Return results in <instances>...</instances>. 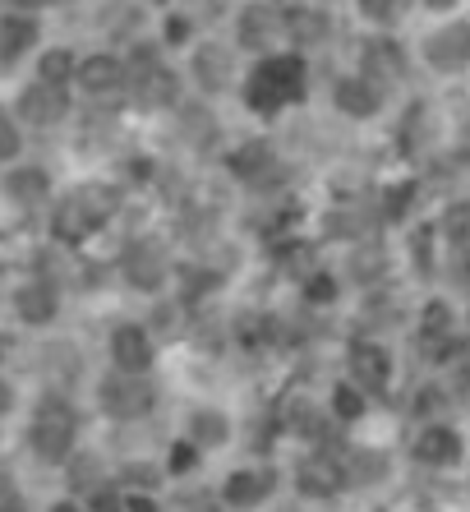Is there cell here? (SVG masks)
<instances>
[{
	"instance_id": "obj_1",
	"label": "cell",
	"mask_w": 470,
	"mask_h": 512,
	"mask_svg": "<svg viewBox=\"0 0 470 512\" xmlns=\"http://www.w3.org/2000/svg\"><path fill=\"white\" fill-rule=\"evenodd\" d=\"M116 213V194L102 190V185H88V190H74L70 199H60L56 217H51V236L60 245H79V240L97 236V231L111 222Z\"/></svg>"
},
{
	"instance_id": "obj_2",
	"label": "cell",
	"mask_w": 470,
	"mask_h": 512,
	"mask_svg": "<svg viewBox=\"0 0 470 512\" xmlns=\"http://www.w3.org/2000/svg\"><path fill=\"white\" fill-rule=\"evenodd\" d=\"M79 439V416L65 397H42L28 425V443L42 462H70V448Z\"/></svg>"
},
{
	"instance_id": "obj_3",
	"label": "cell",
	"mask_w": 470,
	"mask_h": 512,
	"mask_svg": "<svg viewBox=\"0 0 470 512\" xmlns=\"http://www.w3.org/2000/svg\"><path fill=\"white\" fill-rule=\"evenodd\" d=\"M97 397H102L106 416H116V420H139V416H148L153 402H157L153 383L143 379V374H125V370H116L111 379H102Z\"/></svg>"
},
{
	"instance_id": "obj_4",
	"label": "cell",
	"mask_w": 470,
	"mask_h": 512,
	"mask_svg": "<svg viewBox=\"0 0 470 512\" xmlns=\"http://www.w3.org/2000/svg\"><path fill=\"white\" fill-rule=\"evenodd\" d=\"M153 337L143 333L139 323H120L116 333H111V365L125 374H148L153 370Z\"/></svg>"
},
{
	"instance_id": "obj_5",
	"label": "cell",
	"mask_w": 470,
	"mask_h": 512,
	"mask_svg": "<svg viewBox=\"0 0 470 512\" xmlns=\"http://www.w3.org/2000/svg\"><path fill=\"white\" fill-rule=\"evenodd\" d=\"M14 314L24 323H33V328H42V323H51L60 314V291L47 277H33V282H24L14 291Z\"/></svg>"
},
{
	"instance_id": "obj_6",
	"label": "cell",
	"mask_w": 470,
	"mask_h": 512,
	"mask_svg": "<svg viewBox=\"0 0 470 512\" xmlns=\"http://www.w3.org/2000/svg\"><path fill=\"white\" fill-rule=\"evenodd\" d=\"M120 268H125V282L139 286V291H157V286L166 282V273H171V268H166V254L157 250V245H130Z\"/></svg>"
},
{
	"instance_id": "obj_7",
	"label": "cell",
	"mask_w": 470,
	"mask_h": 512,
	"mask_svg": "<svg viewBox=\"0 0 470 512\" xmlns=\"http://www.w3.org/2000/svg\"><path fill=\"white\" fill-rule=\"evenodd\" d=\"M351 374H355V383H360L365 393H378V388L388 383V374H392L388 351L374 346V342H355L351 346Z\"/></svg>"
},
{
	"instance_id": "obj_8",
	"label": "cell",
	"mask_w": 470,
	"mask_h": 512,
	"mask_svg": "<svg viewBox=\"0 0 470 512\" xmlns=\"http://www.w3.org/2000/svg\"><path fill=\"white\" fill-rule=\"evenodd\" d=\"M415 457H420L424 466H457L461 462V439L447 425H434V429H424L420 434Z\"/></svg>"
},
{
	"instance_id": "obj_9",
	"label": "cell",
	"mask_w": 470,
	"mask_h": 512,
	"mask_svg": "<svg viewBox=\"0 0 470 512\" xmlns=\"http://www.w3.org/2000/svg\"><path fill=\"white\" fill-rule=\"evenodd\" d=\"M346 457H309L305 466H300V489L305 494H332V489H341L346 485Z\"/></svg>"
},
{
	"instance_id": "obj_10",
	"label": "cell",
	"mask_w": 470,
	"mask_h": 512,
	"mask_svg": "<svg viewBox=\"0 0 470 512\" xmlns=\"http://www.w3.org/2000/svg\"><path fill=\"white\" fill-rule=\"evenodd\" d=\"M222 494L231 508H254V503H263L272 494V471H235Z\"/></svg>"
},
{
	"instance_id": "obj_11",
	"label": "cell",
	"mask_w": 470,
	"mask_h": 512,
	"mask_svg": "<svg viewBox=\"0 0 470 512\" xmlns=\"http://www.w3.org/2000/svg\"><path fill=\"white\" fill-rule=\"evenodd\" d=\"M5 190L19 203H42L47 199V176H42V171H14V176L5 180Z\"/></svg>"
},
{
	"instance_id": "obj_12",
	"label": "cell",
	"mask_w": 470,
	"mask_h": 512,
	"mask_svg": "<svg viewBox=\"0 0 470 512\" xmlns=\"http://www.w3.org/2000/svg\"><path fill=\"white\" fill-rule=\"evenodd\" d=\"M189 434H194L199 448H217V443H226V416L222 411H199L194 425H189Z\"/></svg>"
},
{
	"instance_id": "obj_13",
	"label": "cell",
	"mask_w": 470,
	"mask_h": 512,
	"mask_svg": "<svg viewBox=\"0 0 470 512\" xmlns=\"http://www.w3.org/2000/svg\"><path fill=\"white\" fill-rule=\"evenodd\" d=\"M0 512H28L24 489H19V480L10 471H0Z\"/></svg>"
},
{
	"instance_id": "obj_14",
	"label": "cell",
	"mask_w": 470,
	"mask_h": 512,
	"mask_svg": "<svg viewBox=\"0 0 470 512\" xmlns=\"http://www.w3.org/2000/svg\"><path fill=\"white\" fill-rule=\"evenodd\" d=\"M88 512H125V494H120V489H93V494H88Z\"/></svg>"
},
{
	"instance_id": "obj_15",
	"label": "cell",
	"mask_w": 470,
	"mask_h": 512,
	"mask_svg": "<svg viewBox=\"0 0 470 512\" xmlns=\"http://www.w3.org/2000/svg\"><path fill=\"white\" fill-rule=\"evenodd\" d=\"M24 111H28V116H33V120H51V116H60V97H47V93H28Z\"/></svg>"
},
{
	"instance_id": "obj_16",
	"label": "cell",
	"mask_w": 470,
	"mask_h": 512,
	"mask_svg": "<svg viewBox=\"0 0 470 512\" xmlns=\"http://www.w3.org/2000/svg\"><path fill=\"white\" fill-rule=\"evenodd\" d=\"M88 84H93V88L116 84V65H106V60H97V65H88Z\"/></svg>"
},
{
	"instance_id": "obj_17",
	"label": "cell",
	"mask_w": 470,
	"mask_h": 512,
	"mask_svg": "<svg viewBox=\"0 0 470 512\" xmlns=\"http://www.w3.org/2000/svg\"><path fill=\"white\" fill-rule=\"evenodd\" d=\"M189 466H194V448L176 443V448H171V471H189Z\"/></svg>"
},
{
	"instance_id": "obj_18",
	"label": "cell",
	"mask_w": 470,
	"mask_h": 512,
	"mask_svg": "<svg viewBox=\"0 0 470 512\" xmlns=\"http://www.w3.org/2000/svg\"><path fill=\"white\" fill-rule=\"evenodd\" d=\"M14 148H19V139H14V130L0 120V157H14Z\"/></svg>"
},
{
	"instance_id": "obj_19",
	"label": "cell",
	"mask_w": 470,
	"mask_h": 512,
	"mask_svg": "<svg viewBox=\"0 0 470 512\" xmlns=\"http://www.w3.org/2000/svg\"><path fill=\"white\" fill-rule=\"evenodd\" d=\"M14 406V393H10V383H0V416Z\"/></svg>"
},
{
	"instance_id": "obj_20",
	"label": "cell",
	"mask_w": 470,
	"mask_h": 512,
	"mask_svg": "<svg viewBox=\"0 0 470 512\" xmlns=\"http://www.w3.org/2000/svg\"><path fill=\"white\" fill-rule=\"evenodd\" d=\"M51 512H79V508H74V503H56V508H51Z\"/></svg>"
}]
</instances>
